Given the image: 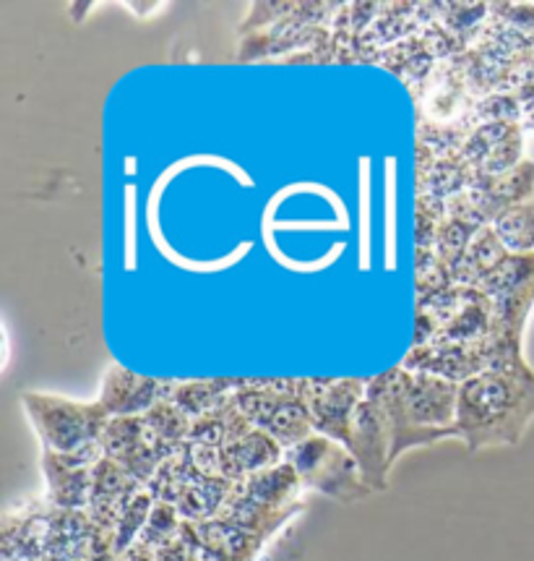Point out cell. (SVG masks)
Listing matches in <instances>:
<instances>
[{
	"label": "cell",
	"instance_id": "7a4b0ae2",
	"mask_svg": "<svg viewBox=\"0 0 534 561\" xmlns=\"http://www.w3.org/2000/svg\"><path fill=\"white\" fill-rule=\"evenodd\" d=\"M534 421V371H483L458 385L456 434L469 451L516 447Z\"/></svg>",
	"mask_w": 534,
	"mask_h": 561
},
{
	"label": "cell",
	"instance_id": "7c38bea8",
	"mask_svg": "<svg viewBox=\"0 0 534 561\" xmlns=\"http://www.w3.org/2000/svg\"><path fill=\"white\" fill-rule=\"evenodd\" d=\"M285 451L287 449L282 444L266 434V431L251 428L219 449V470H222V478H228L232 483H241L245 478L285 462Z\"/></svg>",
	"mask_w": 534,
	"mask_h": 561
},
{
	"label": "cell",
	"instance_id": "30bf717a",
	"mask_svg": "<svg viewBox=\"0 0 534 561\" xmlns=\"http://www.w3.org/2000/svg\"><path fill=\"white\" fill-rule=\"evenodd\" d=\"M170 389H173V381L152 379V376L134 374L113 364L102 379V394L97 402L107 410L109 419H141L156 402L167 400Z\"/></svg>",
	"mask_w": 534,
	"mask_h": 561
},
{
	"label": "cell",
	"instance_id": "6da1fadb",
	"mask_svg": "<svg viewBox=\"0 0 534 561\" xmlns=\"http://www.w3.org/2000/svg\"><path fill=\"white\" fill-rule=\"evenodd\" d=\"M368 394L379 402L392 439V465L407 449L458 439L456 397L458 385L428 371H392L368 379Z\"/></svg>",
	"mask_w": 534,
	"mask_h": 561
},
{
	"label": "cell",
	"instance_id": "ffe728a7",
	"mask_svg": "<svg viewBox=\"0 0 534 561\" xmlns=\"http://www.w3.org/2000/svg\"><path fill=\"white\" fill-rule=\"evenodd\" d=\"M522 131L524 126L522 123H516V126L511 128V134L506 136V139L498 144L496 149H492L488 160L483 162L480 170H475V173L480 175H501V173H509L519 165L522 160V152H524V139H522Z\"/></svg>",
	"mask_w": 534,
	"mask_h": 561
},
{
	"label": "cell",
	"instance_id": "2e32d148",
	"mask_svg": "<svg viewBox=\"0 0 534 561\" xmlns=\"http://www.w3.org/2000/svg\"><path fill=\"white\" fill-rule=\"evenodd\" d=\"M492 230L498 232L509 253H534V198L506 209Z\"/></svg>",
	"mask_w": 534,
	"mask_h": 561
},
{
	"label": "cell",
	"instance_id": "5bb4252c",
	"mask_svg": "<svg viewBox=\"0 0 534 561\" xmlns=\"http://www.w3.org/2000/svg\"><path fill=\"white\" fill-rule=\"evenodd\" d=\"M506 256H509V251H506L498 232L492 230V225H485V228H480V232L475 236V241L469 243L467 253H464V256L458 259V264L451 270V283L477 287Z\"/></svg>",
	"mask_w": 534,
	"mask_h": 561
},
{
	"label": "cell",
	"instance_id": "4fadbf2b",
	"mask_svg": "<svg viewBox=\"0 0 534 561\" xmlns=\"http://www.w3.org/2000/svg\"><path fill=\"white\" fill-rule=\"evenodd\" d=\"M235 489L241 491L248 502L264 506V510L290 512L294 496L303 489V483H300V478L292 470L290 462H279L269 470H262V473L235 483Z\"/></svg>",
	"mask_w": 534,
	"mask_h": 561
},
{
	"label": "cell",
	"instance_id": "8fae6325",
	"mask_svg": "<svg viewBox=\"0 0 534 561\" xmlns=\"http://www.w3.org/2000/svg\"><path fill=\"white\" fill-rule=\"evenodd\" d=\"M139 491L141 483L126 468H120L109 457H102L94 465L92 496H89V510H92V517L97 519L100 528H118L123 512L128 510V504L134 502Z\"/></svg>",
	"mask_w": 534,
	"mask_h": 561
},
{
	"label": "cell",
	"instance_id": "5b68a950",
	"mask_svg": "<svg viewBox=\"0 0 534 561\" xmlns=\"http://www.w3.org/2000/svg\"><path fill=\"white\" fill-rule=\"evenodd\" d=\"M34 431L45 444V451L71 455L100 444L109 415L100 402H77L58 394L26 392L22 397Z\"/></svg>",
	"mask_w": 534,
	"mask_h": 561
},
{
	"label": "cell",
	"instance_id": "ba28073f",
	"mask_svg": "<svg viewBox=\"0 0 534 561\" xmlns=\"http://www.w3.org/2000/svg\"><path fill=\"white\" fill-rule=\"evenodd\" d=\"M347 449L358 460L362 483L373 494L375 491H386L388 470H392V439H388V426L381 405L368 392L365 400L360 402L358 413H355Z\"/></svg>",
	"mask_w": 534,
	"mask_h": 561
},
{
	"label": "cell",
	"instance_id": "9c48e42d",
	"mask_svg": "<svg viewBox=\"0 0 534 561\" xmlns=\"http://www.w3.org/2000/svg\"><path fill=\"white\" fill-rule=\"evenodd\" d=\"M102 457H105L102 444H92V447L71 451V455L45 451L43 468L47 476V491H50V502L58 506V510L79 512L89 506L94 465H97Z\"/></svg>",
	"mask_w": 534,
	"mask_h": 561
},
{
	"label": "cell",
	"instance_id": "8992f818",
	"mask_svg": "<svg viewBox=\"0 0 534 561\" xmlns=\"http://www.w3.org/2000/svg\"><path fill=\"white\" fill-rule=\"evenodd\" d=\"M307 415H311L313 431L328 439L349 444L352 421L360 402L365 400V379H300Z\"/></svg>",
	"mask_w": 534,
	"mask_h": 561
},
{
	"label": "cell",
	"instance_id": "d6986e66",
	"mask_svg": "<svg viewBox=\"0 0 534 561\" xmlns=\"http://www.w3.org/2000/svg\"><path fill=\"white\" fill-rule=\"evenodd\" d=\"M149 517H152V494H149V491H139L134 502L128 504V510L123 512L118 528H115L113 549L118 553L126 551L128 546H131V540L147 528Z\"/></svg>",
	"mask_w": 534,
	"mask_h": 561
},
{
	"label": "cell",
	"instance_id": "603a6c76",
	"mask_svg": "<svg viewBox=\"0 0 534 561\" xmlns=\"http://www.w3.org/2000/svg\"><path fill=\"white\" fill-rule=\"evenodd\" d=\"M175 528H177L175 506L167 502H160L152 510V517H149L147 528H143V540H149V543H164Z\"/></svg>",
	"mask_w": 534,
	"mask_h": 561
},
{
	"label": "cell",
	"instance_id": "ac0fdd59",
	"mask_svg": "<svg viewBox=\"0 0 534 561\" xmlns=\"http://www.w3.org/2000/svg\"><path fill=\"white\" fill-rule=\"evenodd\" d=\"M143 421L152 428L156 439L167 444L170 449H181L183 444L190 439V426H194V421H190L173 400L156 402V405L143 415Z\"/></svg>",
	"mask_w": 534,
	"mask_h": 561
},
{
	"label": "cell",
	"instance_id": "52a82bcc",
	"mask_svg": "<svg viewBox=\"0 0 534 561\" xmlns=\"http://www.w3.org/2000/svg\"><path fill=\"white\" fill-rule=\"evenodd\" d=\"M100 444L105 457L126 468L139 483H152L162 462L177 451L156 439L143 415L141 419H109Z\"/></svg>",
	"mask_w": 534,
	"mask_h": 561
},
{
	"label": "cell",
	"instance_id": "9a60e30c",
	"mask_svg": "<svg viewBox=\"0 0 534 561\" xmlns=\"http://www.w3.org/2000/svg\"><path fill=\"white\" fill-rule=\"evenodd\" d=\"M237 379H211V381H173L167 400H173L190 421L201 419L222 405L235 392Z\"/></svg>",
	"mask_w": 534,
	"mask_h": 561
},
{
	"label": "cell",
	"instance_id": "e0dca14e",
	"mask_svg": "<svg viewBox=\"0 0 534 561\" xmlns=\"http://www.w3.org/2000/svg\"><path fill=\"white\" fill-rule=\"evenodd\" d=\"M480 228H485V225L462 220V217H446V220L441 222V228H438V238L433 245L438 262L446 266L449 272L454 270L458 259L467 253L469 243L475 241V236L480 232Z\"/></svg>",
	"mask_w": 534,
	"mask_h": 561
},
{
	"label": "cell",
	"instance_id": "277c9868",
	"mask_svg": "<svg viewBox=\"0 0 534 561\" xmlns=\"http://www.w3.org/2000/svg\"><path fill=\"white\" fill-rule=\"evenodd\" d=\"M285 462L292 465V470L305 489L337 499V502L352 504L373 494L362 483L358 460L352 457V451L345 444L328 439V436L311 434L307 439L285 451Z\"/></svg>",
	"mask_w": 534,
	"mask_h": 561
},
{
	"label": "cell",
	"instance_id": "3957f363",
	"mask_svg": "<svg viewBox=\"0 0 534 561\" xmlns=\"http://www.w3.org/2000/svg\"><path fill=\"white\" fill-rule=\"evenodd\" d=\"M235 405L253 426L274 436L285 449L307 439L313 431L307 415L300 379H274V381H237Z\"/></svg>",
	"mask_w": 534,
	"mask_h": 561
},
{
	"label": "cell",
	"instance_id": "cb8c5ba5",
	"mask_svg": "<svg viewBox=\"0 0 534 561\" xmlns=\"http://www.w3.org/2000/svg\"><path fill=\"white\" fill-rule=\"evenodd\" d=\"M532 73H534V56H532Z\"/></svg>",
	"mask_w": 534,
	"mask_h": 561
},
{
	"label": "cell",
	"instance_id": "44dd1931",
	"mask_svg": "<svg viewBox=\"0 0 534 561\" xmlns=\"http://www.w3.org/2000/svg\"><path fill=\"white\" fill-rule=\"evenodd\" d=\"M490 5L485 3H441L436 5V16H441L443 26L454 34L477 32L480 19L488 16Z\"/></svg>",
	"mask_w": 534,
	"mask_h": 561
},
{
	"label": "cell",
	"instance_id": "7402d4cb",
	"mask_svg": "<svg viewBox=\"0 0 534 561\" xmlns=\"http://www.w3.org/2000/svg\"><path fill=\"white\" fill-rule=\"evenodd\" d=\"M475 118L480 123H519V118H524V111L513 94L496 92L475 107Z\"/></svg>",
	"mask_w": 534,
	"mask_h": 561
}]
</instances>
